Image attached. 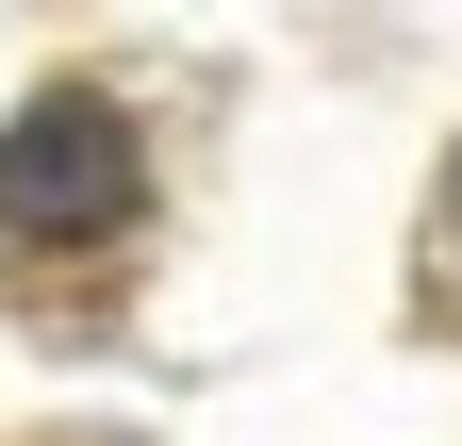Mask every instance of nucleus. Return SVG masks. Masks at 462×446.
<instances>
[{
	"mask_svg": "<svg viewBox=\"0 0 462 446\" xmlns=\"http://www.w3.org/2000/svg\"><path fill=\"white\" fill-rule=\"evenodd\" d=\"M149 215V149L99 83H33L0 116V265H50V248H116Z\"/></svg>",
	"mask_w": 462,
	"mask_h": 446,
	"instance_id": "f257e3e1",
	"label": "nucleus"
},
{
	"mask_svg": "<svg viewBox=\"0 0 462 446\" xmlns=\"http://www.w3.org/2000/svg\"><path fill=\"white\" fill-rule=\"evenodd\" d=\"M446 232H462V165H446Z\"/></svg>",
	"mask_w": 462,
	"mask_h": 446,
	"instance_id": "f03ea898",
	"label": "nucleus"
}]
</instances>
